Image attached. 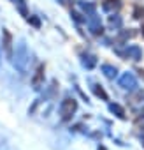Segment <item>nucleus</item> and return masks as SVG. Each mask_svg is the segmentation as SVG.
Returning a JSON list of instances; mask_svg holds the SVG:
<instances>
[{
    "instance_id": "obj_2",
    "label": "nucleus",
    "mask_w": 144,
    "mask_h": 150,
    "mask_svg": "<svg viewBox=\"0 0 144 150\" xmlns=\"http://www.w3.org/2000/svg\"><path fill=\"white\" fill-rule=\"evenodd\" d=\"M11 42H13V39H11V34L6 30V32H4V48H6V51H7V57H11V55H13Z\"/></svg>"
},
{
    "instance_id": "obj_1",
    "label": "nucleus",
    "mask_w": 144,
    "mask_h": 150,
    "mask_svg": "<svg viewBox=\"0 0 144 150\" xmlns=\"http://www.w3.org/2000/svg\"><path fill=\"white\" fill-rule=\"evenodd\" d=\"M74 110H76V103L70 101V99H67V101L62 104V117H63V118H69Z\"/></svg>"
}]
</instances>
